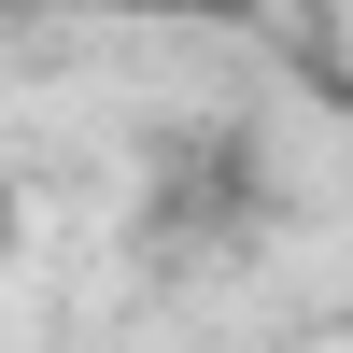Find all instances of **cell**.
<instances>
[{
    "instance_id": "2",
    "label": "cell",
    "mask_w": 353,
    "mask_h": 353,
    "mask_svg": "<svg viewBox=\"0 0 353 353\" xmlns=\"http://www.w3.org/2000/svg\"><path fill=\"white\" fill-rule=\"evenodd\" d=\"M14 241H28V198H14V184H0V269H14Z\"/></svg>"
},
{
    "instance_id": "1",
    "label": "cell",
    "mask_w": 353,
    "mask_h": 353,
    "mask_svg": "<svg viewBox=\"0 0 353 353\" xmlns=\"http://www.w3.org/2000/svg\"><path fill=\"white\" fill-rule=\"evenodd\" d=\"M0 14H254V0H0Z\"/></svg>"
}]
</instances>
